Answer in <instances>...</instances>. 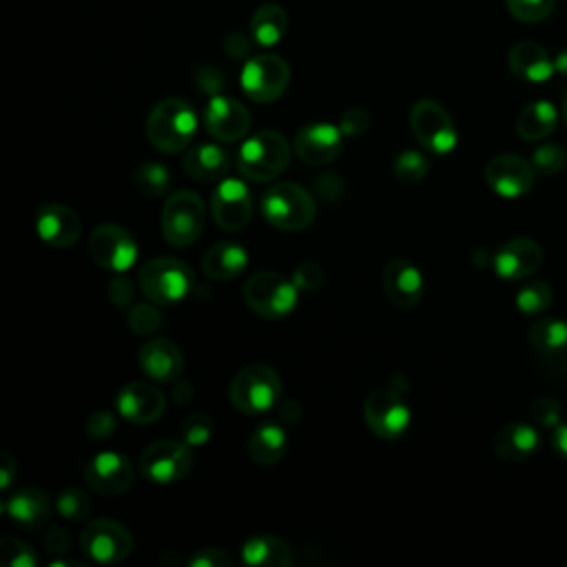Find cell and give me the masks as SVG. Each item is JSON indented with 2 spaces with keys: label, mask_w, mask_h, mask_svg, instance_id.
<instances>
[{
  "label": "cell",
  "mask_w": 567,
  "mask_h": 567,
  "mask_svg": "<svg viewBox=\"0 0 567 567\" xmlns=\"http://www.w3.org/2000/svg\"><path fill=\"white\" fill-rule=\"evenodd\" d=\"M198 133V113L182 98H167L158 102L147 120V135L152 145L165 154H178L191 145Z\"/></svg>",
  "instance_id": "cell-1"
},
{
  "label": "cell",
  "mask_w": 567,
  "mask_h": 567,
  "mask_svg": "<svg viewBox=\"0 0 567 567\" xmlns=\"http://www.w3.org/2000/svg\"><path fill=\"white\" fill-rule=\"evenodd\" d=\"M289 140L270 129L251 135L237 154V169L242 178L251 182H270L279 178L289 169Z\"/></svg>",
  "instance_id": "cell-2"
},
{
  "label": "cell",
  "mask_w": 567,
  "mask_h": 567,
  "mask_svg": "<svg viewBox=\"0 0 567 567\" xmlns=\"http://www.w3.org/2000/svg\"><path fill=\"white\" fill-rule=\"evenodd\" d=\"M315 198L300 185L279 182L273 185L262 198L264 220L279 231H304L315 220Z\"/></svg>",
  "instance_id": "cell-3"
},
{
  "label": "cell",
  "mask_w": 567,
  "mask_h": 567,
  "mask_svg": "<svg viewBox=\"0 0 567 567\" xmlns=\"http://www.w3.org/2000/svg\"><path fill=\"white\" fill-rule=\"evenodd\" d=\"M140 289L154 304L171 307L182 302L196 284V275L182 259L158 257L142 264L137 273Z\"/></svg>",
  "instance_id": "cell-4"
},
{
  "label": "cell",
  "mask_w": 567,
  "mask_h": 567,
  "mask_svg": "<svg viewBox=\"0 0 567 567\" xmlns=\"http://www.w3.org/2000/svg\"><path fill=\"white\" fill-rule=\"evenodd\" d=\"M296 281L273 270L255 273L244 287V300L248 309L270 322L289 318L298 304Z\"/></svg>",
  "instance_id": "cell-5"
},
{
  "label": "cell",
  "mask_w": 567,
  "mask_h": 567,
  "mask_svg": "<svg viewBox=\"0 0 567 567\" xmlns=\"http://www.w3.org/2000/svg\"><path fill=\"white\" fill-rule=\"evenodd\" d=\"M229 399L240 412H266L281 401V379L268 366H246L233 377Z\"/></svg>",
  "instance_id": "cell-6"
},
{
  "label": "cell",
  "mask_w": 567,
  "mask_h": 567,
  "mask_svg": "<svg viewBox=\"0 0 567 567\" xmlns=\"http://www.w3.org/2000/svg\"><path fill=\"white\" fill-rule=\"evenodd\" d=\"M410 129L419 145L435 156H446L457 147V129L451 113L435 100H419L410 109Z\"/></svg>",
  "instance_id": "cell-7"
},
{
  "label": "cell",
  "mask_w": 567,
  "mask_h": 567,
  "mask_svg": "<svg viewBox=\"0 0 567 567\" xmlns=\"http://www.w3.org/2000/svg\"><path fill=\"white\" fill-rule=\"evenodd\" d=\"M207 224V209L198 193L178 191L167 198L163 211V233L171 246H191Z\"/></svg>",
  "instance_id": "cell-8"
},
{
  "label": "cell",
  "mask_w": 567,
  "mask_h": 567,
  "mask_svg": "<svg viewBox=\"0 0 567 567\" xmlns=\"http://www.w3.org/2000/svg\"><path fill=\"white\" fill-rule=\"evenodd\" d=\"M289 85L291 67L275 54L248 58L242 69V89L253 102H275L287 93Z\"/></svg>",
  "instance_id": "cell-9"
},
{
  "label": "cell",
  "mask_w": 567,
  "mask_h": 567,
  "mask_svg": "<svg viewBox=\"0 0 567 567\" xmlns=\"http://www.w3.org/2000/svg\"><path fill=\"white\" fill-rule=\"evenodd\" d=\"M140 470L149 481L160 486L182 481L193 470L191 446L174 440L156 442L142 451Z\"/></svg>",
  "instance_id": "cell-10"
},
{
  "label": "cell",
  "mask_w": 567,
  "mask_h": 567,
  "mask_svg": "<svg viewBox=\"0 0 567 567\" xmlns=\"http://www.w3.org/2000/svg\"><path fill=\"white\" fill-rule=\"evenodd\" d=\"M364 416L368 429L381 440H397L410 425V410L403 403L399 390L392 386L377 388L368 394L364 403Z\"/></svg>",
  "instance_id": "cell-11"
},
{
  "label": "cell",
  "mask_w": 567,
  "mask_h": 567,
  "mask_svg": "<svg viewBox=\"0 0 567 567\" xmlns=\"http://www.w3.org/2000/svg\"><path fill=\"white\" fill-rule=\"evenodd\" d=\"M80 545L85 554L102 565L122 563L133 552L131 532L111 519H96L80 534Z\"/></svg>",
  "instance_id": "cell-12"
},
{
  "label": "cell",
  "mask_w": 567,
  "mask_h": 567,
  "mask_svg": "<svg viewBox=\"0 0 567 567\" xmlns=\"http://www.w3.org/2000/svg\"><path fill=\"white\" fill-rule=\"evenodd\" d=\"M89 255L104 270L124 273L137 259V244L124 226L100 224L89 237Z\"/></svg>",
  "instance_id": "cell-13"
},
{
  "label": "cell",
  "mask_w": 567,
  "mask_h": 567,
  "mask_svg": "<svg viewBox=\"0 0 567 567\" xmlns=\"http://www.w3.org/2000/svg\"><path fill=\"white\" fill-rule=\"evenodd\" d=\"M536 176L538 174L534 165L516 154L494 156L486 167L488 187L505 200H516L530 193L536 182Z\"/></svg>",
  "instance_id": "cell-14"
},
{
  "label": "cell",
  "mask_w": 567,
  "mask_h": 567,
  "mask_svg": "<svg viewBox=\"0 0 567 567\" xmlns=\"http://www.w3.org/2000/svg\"><path fill=\"white\" fill-rule=\"evenodd\" d=\"M342 129L331 122H311L298 131L293 149L298 158L311 167H324L342 154Z\"/></svg>",
  "instance_id": "cell-15"
},
{
  "label": "cell",
  "mask_w": 567,
  "mask_h": 567,
  "mask_svg": "<svg viewBox=\"0 0 567 567\" xmlns=\"http://www.w3.org/2000/svg\"><path fill=\"white\" fill-rule=\"evenodd\" d=\"M85 479L96 492L104 497H115L126 492L135 483V468L126 455L109 451L96 455L87 464Z\"/></svg>",
  "instance_id": "cell-16"
},
{
  "label": "cell",
  "mask_w": 567,
  "mask_h": 567,
  "mask_svg": "<svg viewBox=\"0 0 567 567\" xmlns=\"http://www.w3.org/2000/svg\"><path fill=\"white\" fill-rule=\"evenodd\" d=\"M213 220L224 231H242L253 215V198L242 180H222L211 198Z\"/></svg>",
  "instance_id": "cell-17"
},
{
  "label": "cell",
  "mask_w": 567,
  "mask_h": 567,
  "mask_svg": "<svg viewBox=\"0 0 567 567\" xmlns=\"http://www.w3.org/2000/svg\"><path fill=\"white\" fill-rule=\"evenodd\" d=\"M543 264V248L532 237H512L494 255V273L505 281H523Z\"/></svg>",
  "instance_id": "cell-18"
},
{
  "label": "cell",
  "mask_w": 567,
  "mask_h": 567,
  "mask_svg": "<svg viewBox=\"0 0 567 567\" xmlns=\"http://www.w3.org/2000/svg\"><path fill=\"white\" fill-rule=\"evenodd\" d=\"M115 405L126 421L135 425H149L165 414L167 399L163 390H158L156 386L145 381H133L118 392Z\"/></svg>",
  "instance_id": "cell-19"
},
{
  "label": "cell",
  "mask_w": 567,
  "mask_h": 567,
  "mask_svg": "<svg viewBox=\"0 0 567 567\" xmlns=\"http://www.w3.org/2000/svg\"><path fill=\"white\" fill-rule=\"evenodd\" d=\"M207 131L220 142H237L251 129V113L248 109L226 96H213L204 111Z\"/></svg>",
  "instance_id": "cell-20"
},
{
  "label": "cell",
  "mask_w": 567,
  "mask_h": 567,
  "mask_svg": "<svg viewBox=\"0 0 567 567\" xmlns=\"http://www.w3.org/2000/svg\"><path fill=\"white\" fill-rule=\"evenodd\" d=\"M383 291L394 307L414 309L425 293V281L412 262L392 259L383 270Z\"/></svg>",
  "instance_id": "cell-21"
},
{
  "label": "cell",
  "mask_w": 567,
  "mask_h": 567,
  "mask_svg": "<svg viewBox=\"0 0 567 567\" xmlns=\"http://www.w3.org/2000/svg\"><path fill=\"white\" fill-rule=\"evenodd\" d=\"M140 368L154 381H176L185 370V357L178 344L165 337H152L140 348Z\"/></svg>",
  "instance_id": "cell-22"
},
{
  "label": "cell",
  "mask_w": 567,
  "mask_h": 567,
  "mask_svg": "<svg viewBox=\"0 0 567 567\" xmlns=\"http://www.w3.org/2000/svg\"><path fill=\"white\" fill-rule=\"evenodd\" d=\"M36 231L54 248H67L78 242L82 224L74 209L65 204H45L36 211Z\"/></svg>",
  "instance_id": "cell-23"
},
{
  "label": "cell",
  "mask_w": 567,
  "mask_h": 567,
  "mask_svg": "<svg viewBox=\"0 0 567 567\" xmlns=\"http://www.w3.org/2000/svg\"><path fill=\"white\" fill-rule=\"evenodd\" d=\"M541 448V435L530 423L510 421L494 433L492 451L499 459L510 464H523L536 455Z\"/></svg>",
  "instance_id": "cell-24"
},
{
  "label": "cell",
  "mask_w": 567,
  "mask_h": 567,
  "mask_svg": "<svg viewBox=\"0 0 567 567\" xmlns=\"http://www.w3.org/2000/svg\"><path fill=\"white\" fill-rule=\"evenodd\" d=\"M508 67L510 71L523 80V82H532V85H541L547 82L556 69H554V58H549V54L545 52V47H541L538 43L532 41H523L516 43L510 54H508Z\"/></svg>",
  "instance_id": "cell-25"
},
{
  "label": "cell",
  "mask_w": 567,
  "mask_h": 567,
  "mask_svg": "<svg viewBox=\"0 0 567 567\" xmlns=\"http://www.w3.org/2000/svg\"><path fill=\"white\" fill-rule=\"evenodd\" d=\"M5 512L25 530L43 527L52 516V501L38 488H21L5 501Z\"/></svg>",
  "instance_id": "cell-26"
},
{
  "label": "cell",
  "mask_w": 567,
  "mask_h": 567,
  "mask_svg": "<svg viewBox=\"0 0 567 567\" xmlns=\"http://www.w3.org/2000/svg\"><path fill=\"white\" fill-rule=\"evenodd\" d=\"M242 560L255 567H291L296 563L291 545L270 534L251 536L242 545Z\"/></svg>",
  "instance_id": "cell-27"
},
{
  "label": "cell",
  "mask_w": 567,
  "mask_h": 567,
  "mask_svg": "<svg viewBox=\"0 0 567 567\" xmlns=\"http://www.w3.org/2000/svg\"><path fill=\"white\" fill-rule=\"evenodd\" d=\"M287 431L275 421L259 423L248 437V455L257 466H275L287 455Z\"/></svg>",
  "instance_id": "cell-28"
},
{
  "label": "cell",
  "mask_w": 567,
  "mask_h": 567,
  "mask_svg": "<svg viewBox=\"0 0 567 567\" xmlns=\"http://www.w3.org/2000/svg\"><path fill=\"white\" fill-rule=\"evenodd\" d=\"M246 264H248V253L244 251V246L233 242H218L207 251L202 259V270L209 279L229 281L242 275Z\"/></svg>",
  "instance_id": "cell-29"
},
{
  "label": "cell",
  "mask_w": 567,
  "mask_h": 567,
  "mask_svg": "<svg viewBox=\"0 0 567 567\" xmlns=\"http://www.w3.org/2000/svg\"><path fill=\"white\" fill-rule=\"evenodd\" d=\"M231 169V156L218 145H198L185 158V171L198 182L222 180Z\"/></svg>",
  "instance_id": "cell-30"
},
{
  "label": "cell",
  "mask_w": 567,
  "mask_h": 567,
  "mask_svg": "<svg viewBox=\"0 0 567 567\" xmlns=\"http://www.w3.org/2000/svg\"><path fill=\"white\" fill-rule=\"evenodd\" d=\"M287 30H289V16L275 3H266L257 8L248 23L251 38L259 47L279 45V41L287 36Z\"/></svg>",
  "instance_id": "cell-31"
},
{
  "label": "cell",
  "mask_w": 567,
  "mask_h": 567,
  "mask_svg": "<svg viewBox=\"0 0 567 567\" xmlns=\"http://www.w3.org/2000/svg\"><path fill=\"white\" fill-rule=\"evenodd\" d=\"M558 111L547 100L530 102L516 118V133L525 142H538L549 137L556 131Z\"/></svg>",
  "instance_id": "cell-32"
},
{
  "label": "cell",
  "mask_w": 567,
  "mask_h": 567,
  "mask_svg": "<svg viewBox=\"0 0 567 567\" xmlns=\"http://www.w3.org/2000/svg\"><path fill=\"white\" fill-rule=\"evenodd\" d=\"M530 344L543 357L567 355V322L558 318H541L530 329Z\"/></svg>",
  "instance_id": "cell-33"
},
{
  "label": "cell",
  "mask_w": 567,
  "mask_h": 567,
  "mask_svg": "<svg viewBox=\"0 0 567 567\" xmlns=\"http://www.w3.org/2000/svg\"><path fill=\"white\" fill-rule=\"evenodd\" d=\"M554 302V293L549 284L543 279L525 281L516 291V309L527 318H541L545 311H549Z\"/></svg>",
  "instance_id": "cell-34"
},
{
  "label": "cell",
  "mask_w": 567,
  "mask_h": 567,
  "mask_svg": "<svg viewBox=\"0 0 567 567\" xmlns=\"http://www.w3.org/2000/svg\"><path fill=\"white\" fill-rule=\"evenodd\" d=\"M169 182H171V176L167 167L158 163H145L135 171V187L149 198L165 196L169 189Z\"/></svg>",
  "instance_id": "cell-35"
},
{
  "label": "cell",
  "mask_w": 567,
  "mask_h": 567,
  "mask_svg": "<svg viewBox=\"0 0 567 567\" xmlns=\"http://www.w3.org/2000/svg\"><path fill=\"white\" fill-rule=\"evenodd\" d=\"M556 0H505V8L519 23H541L554 12Z\"/></svg>",
  "instance_id": "cell-36"
},
{
  "label": "cell",
  "mask_w": 567,
  "mask_h": 567,
  "mask_svg": "<svg viewBox=\"0 0 567 567\" xmlns=\"http://www.w3.org/2000/svg\"><path fill=\"white\" fill-rule=\"evenodd\" d=\"M392 171L401 182H421L425 176H429L431 163L419 152H403L397 156Z\"/></svg>",
  "instance_id": "cell-37"
},
{
  "label": "cell",
  "mask_w": 567,
  "mask_h": 567,
  "mask_svg": "<svg viewBox=\"0 0 567 567\" xmlns=\"http://www.w3.org/2000/svg\"><path fill=\"white\" fill-rule=\"evenodd\" d=\"M56 510L67 521H82L91 512V501H89L87 492H82L78 488H67L58 494Z\"/></svg>",
  "instance_id": "cell-38"
},
{
  "label": "cell",
  "mask_w": 567,
  "mask_h": 567,
  "mask_svg": "<svg viewBox=\"0 0 567 567\" xmlns=\"http://www.w3.org/2000/svg\"><path fill=\"white\" fill-rule=\"evenodd\" d=\"M567 163V156H565V149L554 145V142H545V145L536 147L534 149V156H532V165L536 169V174L545 176V178H552L556 176L558 171H563Z\"/></svg>",
  "instance_id": "cell-39"
},
{
  "label": "cell",
  "mask_w": 567,
  "mask_h": 567,
  "mask_svg": "<svg viewBox=\"0 0 567 567\" xmlns=\"http://www.w3.org/2000/svg\"><path fill=\"white\" fill-rule=\"evenodd\" d=\"M0 556H3V563L10 567L38 565V556L32 549V545H27L25 541H21L16 536H5L3 541H0Z\"/></svg>",
  "instance_id": "cell-40"
},
{
  "label": "cell",
  "mask_w": 567,
  "mask_h": 567,
  "mask_svg": "<svg viewBox=\"0 0 567 567\" xmlns=\"http://www.w3.org/2000/svg\"><path fill=\"white\" fill-rule=\"evenodd\" d=\"M213 437V421L204 412H193L185 419L182 423V442L189 444L191 448H200L209 444Z\"/></svg>",
  "instance_id": "cell-41"
},
{
  "label": "cell",
  "mask_w": 567,
  "mask_h": 567,
  "mask_svg": "<svg viewBox=\"0 0 567 567\" xmlns=\"http://www.w3.org/2000/svg\"><path fill=\"white\" fill-rule=\"evenodd\" d=\"M532 419L541 429L554 431L556 425L563 421V405L554 397H538L532 403Z\"/></svg>",
  "instance_id": "cell-42"
},
{
  "label": "cell",
  "mask_w": 567,
  "mask_h": 567,
  "mask_svg": "<svg viewBox=\"0 0 567 567\" xmlns=\"http://www.w3.org/2000/svg\"><path fill=\"white\" fill-rule=\"evenodd\" d=\"M129 326L137 335H154L163 326V315L152 304H137L129 313Z\"/></svg>",
  "instance_id": "cell-43"
},
{
  "label": "cell",
  "mask_w": 567,
  "mask_h": 567,
  "mask_svg": "<svg viewBox=\"0 0 567 567\" xmlns=\"http://www.w3.org/2000/svg\"><path fill=\"white\" fill-rule=\"evenodd\" d=\"M370 126V115L366 109L362 107H351L342 113L340 118V129L346 137H355V135H362L366 133Z\"/></svg>",
  "instance_id": "cell-44"
},
{
  "label": "cell",
  "mask_w": 567,
  "mask_h": 567,
  "mask_svg": "<svg viewBox=\"0 0 567 567\" xmlns=\"http://www.w3.org/2000/svg\"><path fill=\"white\" fill-rule=\"evenodd\" d=\"M87 433L93 440H109L115 433V416L109 410H96L87 419Z\"/></svg>",
  "instance_id": "cell-45"
},
{
  "label": "cell",
  "mask_w": 567,
  "mask_h": 567,
  "mask_svg": "<svg viewBox=\"0 0 567 567\" xmlns=\"http://www.w3.org/2000/svg\"><path fill=\"white\" fill-rule=\"evenodd\" d=\"M293 281H296V287L302 289V291H315V289L322 287L324 273H322V268H320L318 264L304 262V264H300V266L296 268Z\"/></svg>",
  "instance_id": "cell-46"
},
{
  "label": "cell",
  "mask_w": 567,
  "mask_h": 567,
  "mask_svg": "<svg viewBox=\"0 0 567 567\" xmlns=\"http://www.w3.org/2000/svg\"><path fill=\"white\" fill-rule=\"evenodd\" d=\"M107 296L115 309H126L135 298L133 284L126 277H113L107 287Z\"/></svg>",
  "instance_id": "cell-47"
},
{
  "label": "cell",
  "mask_w": 567,
  "mask_h": 567,
  "mask_svg": "<svg viewBox=\"0 0 567 567\" xmlns=\"http://www.w3.org/2000/svg\"><path fill=\"white\" fill-rule=\"evenodd\" d=\"M233 563L231 554H226L224 549L220 547H204V549H198L191 558H189V565L191 567H229Z\"/></svg>",
  "instance_id": "cell-48"
},
{
  "label": "cell",
  "mask_w": 567,
  "mask_h": 567,
  "mask_svg": "<svg viewBox=\"0 0 567 567\" xmlns=\"http://www.w3.org/2000/svg\"><path fill=\"white\" fill-rule=\"evenodd\" d=\"M196 82L204 93H218L224 85V78L218 67H200L196 74Z\"/></svg>",
  "instance_id": "cell-49"
},
{
  "label": "cell",
  "mask_w": 567,
  "mask_h": 567,
  "mask_svg": "<svg viewBox=\"0 0 567 567\" xmlns=\"http://www.w3.org/2000/svg\"><path fill=\"white\" fill-rule=\"evenodd\" d=\"M224 49H226L229 56L242 60V58H246V56L251 54V38L244 36V34H240V32H233V34L226 36Z\"/></svg>",
  "instance_id": "cell-50"
},
{
  "label": "cell",
  "mask_w": 567,
  "mask_h": 567,
  "mask_svg": "<svg viewBox=\"0 0 567 567\" xmlns=\"http://www.w3.org/2000/svg\"><path fill=\"white\" fill-rule=\"evenodd\" d=\"M69 545H71V538L69 534L63 530V527H54L45 534V547L52 552V554H67L69 552Z\"/></svg>",
  "instance_id": "cell-51"
},
{
  "label": "cell",
  "mask_w": 567,
  "mask_h": 567,
  "mask_svg": "<svg viewBox=\"0 0 567 567\" xmlns=\"http://www.w3.org/2000/svg\"><path fill=\"white\" fill-rule=\"evenodd\" d=\"M16 475H19V466H16L14 457L8 451H3L0 453V488L8 490L12 486V481L16 479Z\"/></svg>",
  "instance_id": "cell-52"
},
{
  "label": "cell",
  "mask_w": 567,
  "mask_h": 567,
  "mask_svg": "<svg viewBox=\"0 0 567 567\" xmlns=\"http://www.w3.org/2000/svg\"><path fill=\"white\" fill-rule=\"evenodd\" d=\"M318 191L326 200H337L342 196V191H344L340 176H322L318 180Z\"/></svg>",
  "instance_id": "cell-53"
},
{
  "label": "cell",
  "mask_w": 567,
  "mask_h": 567,
  "mask_svg": "<svg viewBox=\"0 0 567 567\" xmlns=\"http://www.w3.org/2000/svg\"><path fill=\"white\" fill-rule=\"evenodd\" d=\"M552 448L563 462H567V421H560L552 431Z\"/></svg>",
  "instance_id": "cell-54"
},
{
  "label": "cell",
  "mask_w": 567,
  "mask_h": 567,
  "mask_svg": "<svg viewBox=\"0 0 567 567\" xmlns=\"http://www.w3.org/2000/svg\"><path fill=\"white\" fill-rule=\"evenodd\" d=\"M279 405H281V416L287 419L289 423H296V421H300V416H302V405L298 403V401H293V399H284V401H279Z\"/></svg>",
  "instance_id": "cell-55"
},
{
  "label": "cell",
  "mask_w": 567,
  "mask_h": 567,
  "mask_svg": "<svg viewBox=\"0 0 567 567\" xmlns=\"http://www.w3.org/2000/svg\"><path fill=\"white\" fill-rule=\"evenodd\" d=\"M554 69H556L558 76L567 78V47L556 54V58H554Z\"/></svg>",
  "instance_id": "cell-56"
},
{
  "label": "cell",
  "mask_w": 567,
  "mask_h": 567,
  "mask_svg": "<svg viewBox=\"0 0 567 567\" xmlns=\"http://www.w3.org/2000/svg\"><path fill=\"white\" fill-rule=\"evenodd\" d=\"M174 399L180 403H187L191 399V386L189 383H178L174 390Z\"/></svg>",
  "instance_id": "cell-57"
},
{
  "label": "cell",
  "mask_w": 567,
  "mask_h": 567,
  "mask_svg": "<svg viewBox=\"0 0 567 567\" xmlns=\"http://www.w3.org/2000/svg\"><path fill=\"white\" fill-rule=\"evenodd\" d=\"M563 120H565V124H567V93H565V98H563Z\"/></svg>",
  "instance_id": "cell-58"
}]
</instances>
